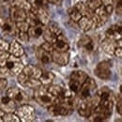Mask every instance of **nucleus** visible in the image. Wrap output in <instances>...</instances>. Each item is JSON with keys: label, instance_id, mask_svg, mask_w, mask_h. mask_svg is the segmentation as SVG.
Wrapping results in <instances>:
<instances>
[{"label": "nucleus", "instance_id": "1", "mask_svg": "<svg viewBox=\"0 0 122 122\" xmlns=\"http://www.w3.org/2000/svg\"><path fill=\"white\" fill-rule=\"evenodd\" d=\"M96 93L99 97V104L87 119L92 122L104 121L112 116L115 105V96L113 91L107 86H103L99 90L97 89Z\"/></svg>", "mask_w": 122, "mask_h": 122}, {"label": "nucleus", "instance_id": "2", "mask_svg": "<svg viewBox=\"0 0 122 122\" xmlns=\"http://www.w3.org/2000/svg\"><path fill=\"white\" fill-rule=\"evenodd\" d=\"M76 105L77 103L75 98L74 96H71L62 99H56V102L47 109L49 114L54 117L68 116L73 112L74 108H76Z\"/></svg>", "mask_w": 122, "mask_h": 122}, {"label": "nucleus", "instance_id": "3", "mask_svg": "<svg viewBox=\"0 0 122 122\" xmlns=\"http://www.w3.org/2000/svg\"><path fill=\"white\" fill-rule=\"evenodd\" d=\"M24 66L25 65L21 61L20 57H16L14 56L10 55L5 65L0 68V71L2 74H5V75L17 76L20 72H22Z\"/></svg>", "mask_w": 122, "mask_h": 122}, {"label": "nucleus", "instance_id": "4", "mask_svg": "<svg viewBox=\"0 0 122 122\" xmlns=\"http://www.w3.org/2000/svg\"><path fill=\"white\" fill-rule=\"evenodd\" d=\"M98 104H99V97H98L97 93H95L92 97L85 100V101H81L77 103L76 108L78 110V114L81 117L87 118L95 111Z\"/></svg>", "mask_w": 122, "mask_h": 122}, {"label": "nucleus", "instance_id": "5", "mask_svg": "<svg viewBox=\"0 0 122 122\" xmlns=\"http://www.w3.org/2000/svg\"><path fill=\"white\" fill-rule=\"evenodd\" d=\"M96 91H97V83L95 82L94 79L87 77L86 82L82 85L81 88L74 96L76 103H78L81 101H85V100L92 97L96 93Z\"/></svg>", "mask_w": 122, "mask_h": 122}, {"label": "nucleus", "instance_id": "6", "mask_svg": "<svg viewBox=\"0 0 122 122\" xmlns=\"http://www.w3.org/2000/svg\"><path fill=\"white\" fill-rule=\"evenodd\" d=\"M34 98L36 102L41 106L48 108L51 106L56 100V98L48 90L46 86H41L40 87L36 88L34 92Z\"/></svg>", "mask_w": 122, "mask_h": 122}, {"label": "nucleus", "instance_id": "7", "mask_svg": "<svg viewBox=\"0 0 122 122\" xmlns=\"http://www.w3.org/2000/svg\"><path fill=\"white\" fill-rule=\"evenodd\" d=\"M88 75L83 71H73L70 76V81H69V90L71 92L74 96L79 89L81 88L82 85L86 82Z\"/></svg>", "mask_w": 122, "mask_h": 122}, {"label": "nucleus", "instance_id": "8", "mask_svg": "<svg viewBox=\"0 0 122 122\" xmlns=\"http://www.w3.org/2000/svg\"><path fill=\"white\" fill-rule=\"evenodd\" d=\"M15 114L20 118V121L31 122L36 119V112L34 107L27 103H23L16 108Z\"/></svg>", "mask_w": 122, "mask_h": 122}, {"label": "nucleus", "instance_id": "9", "mask_svg": "<svg viewBox=\"0 0 122 122\" xmlns=\"http://www.w3.org/2000/svg\"><path fill=\"white\" fill-rule=\"evenodd\" d=\"M111 67L112 65L109 61H102L98 63V65L94 69V73L101 80H104V81L109 80L112 76Z\"/></svg>", "mask_w": 122, "mask_h": 122}, {"label": "nucleus", "instance_id": "10", "mask_svg": "<svg viewBox=\"0 0 122 122\" xmlns=\"http://www.w3.org/2000/svg\"><path fill=\"white\" fill-rule=\"evenodd\" d=\"M6 96H8L10 99H11L12 101H14L16 103H26L28 101V96L26 95V93L18 88V87H10L7 89L6 92Z\"/></svg>", "mask_w": 122, "mask_h": 122}, {"label": "nucleus", "instance_id": "11", "mask_svg": "<svg viewBox=\"0 0 122 122\" xmlns=\"http://www.w3.org/2000/svg\"><path fill=\"white\" fill-rule=\"evenodd\" d=\"M17 81L21 86H23L25 87L32 88V89H36V88H38V87H40L41 86V84L39 79L27 76L23 72H20L17 75Z\"/></svg>", "mask_w": 122, "mask_h": 122}, {"label": "nucleus", "instance_id": "12", "mask_svg": "<svg viewBox=\"0 0 122 122\" xmlns=\"http://www.w3.org/2000/svg\"><path fill=\"white\" fill-rule=\"evenodd\" d=\"M102 49L108 55H113L114 51L117 47H122V40H117V41H114L111 39L105 38L102 42H101Z\"/></svg>", "mask_w": 122, "mask_h": 122}, {"label": "nucleus", "instance_id": "13", "mask_svg": "<svg viewBox=\"0 0 122 122\" xmlns=\"http://www.w3.org/2000/svg\"><path fill=\"white\" fill-rule=\"evenodd\" d=\"M53 47H54V50L56 51H59V52H68L69 49H70V43H69V41L68 39L66 38V36L61 33L59 34L56 39L55 41H53Z\"/></svg>", "mask_w": 122, "mask_h": 122}, {"label": "nucleus", "instance_id": "14", "mask_svg": "<svg viewBox=\"0 0 122 122\" xmlns=\"http://www.w3.org/2000/svg\"><path fill=\"white\" fill-rule=\"evenodd\" d=\"M30 10L35 14V16L37 17V19H38V21L40 22L41 25H46L50 22V16H49L47 9L38 8V7L32 6Z\"/></svg>", "mask_w": 122, "mask_h": 122}, {"label": "nucleus", "instance_id": "15", "mask_svg": "<svg viewBox=\"0 0 122 122\" xmlns=\"http://www.w3.org/2000/svg\"><path fill=\"white\" fill-rule=\"evenodd\" d=\"M27 17V11L16 7H10V19L14 22V23H18V22H24L26 20Z\"/></svg>", "mask_w": 122, "mask_h": 122}, {"label": "nucleus", "instance_id": "16", "mask_svg": "<svg viewBox=\"0 0 122 122\" xmlns=\"http://www.w3.org/2000/svg\"><path fill=\"white\" fill-rule=\"evenodd\" d=\"M52 59L53 62L59 66H67L70 61V55L68 52H59L54 50L52 52Z\"/></svg>", "mask_w": 122, "mask_h": 122}, {"label": "nucleus", "instance_id": "17", "mask_svg": "<svg viewBox=\"0 0 122 122\" xmlns=\"http://www.w3.org/2000/svg\"><path fill=\"white\" fill-rule=\"evenodd\" d=\"M78 46L80 48H82L84 51H86V53H92L95 50L94 41L92 40L91 37H89L87 35H84V36H82L79 39V41H78Z\"/></svg>", "mask_w": 122, "mask_h": 122}, {"label": "nucleus", "instance_id": "18", "mask_svg": "<svg viewBox=\"0 0 122 122\" xmlns=\"http://www.w3.org/2000/svg\"><path fill=\"white\" fill-rule=\"evenodd\" d=\"M77 25L79 28L84 32H87V31L92 30L93 28H96L95 23L89 15H83L77 22Z\"/></svg>", "mask_w": 122, "mask_h": 122}, {"label": "nucleus", "instance_id": "19", "mask_svg": "<svg viewBox=\"0 0 122 122\" xmlns=\"http://www.w3.org/2000/svg\"><path fill=\"white\" fill-rule=\"evenodd\" d=\"M0 28L8 35H15L17 29L15 26V23L12 22L10 19H5L0 17Z\"/></svg>", "mask_w": 122, "mask_h": 122}, {"label": "nucleus", "instance_id": "20", "mask_svg": "<svg viewBox=\"0 0 122 122\" xmlns=\"http://www.w3.org/2000/svg\"><path fill=\"white\" fill-rule=\"evenodd\" d=\"M105 38L117 41L122 39V28L120 24H116L113 25L110 28H108L105 31Z\"/></svg>", "mask_w": 122, "mask_h": 122}, {"label": "nucleus", "instance_id": "21", "mask_svg": "<svg viewBox=\"0 0 122 122\" xmlns=\"http://www.w3.org/2000/svg\"><path fill=\"white\" fill-rule=\"evenodd\" d=\"M17 105L14 101L10 99L8 96L0 98V109L4 113H9V112H15Z\"/></svg>", "mask_w": 122, "mask_h": 122}, {"label": "nucleus", "instance_id": "22", "mask_svg": "<svg viewBox=\"0 0 122 122\" xmlns=\"http://www.w3.org/2000/svg\"><path fill=\"white\" fill-rule=\"evenodd\" d=\"M8 52L10 53V55L14 56L16 57H20V58L25 55L24 47L17 41H13L12 42L10 43V47H9V51Z\"/></svg>", "mask_w": 122, "mask_h": 122}, {"label": "nucleus", "instance_id": "23", "mask_svg": "<svg viewBox=\"0 0 122 122\" xmlns=\"http://www.w3.org/2000/svg\"><path fill=\"white\" fill-rule=\"evenodd\" d=\"M22 72L25 73V74L27 75V76L39 79L40 76L41 75V73H42V70L40 69V68L37 67V66H34V65L29 64V65H25V66H24V69H23Z\"/></svg>", "mask_w": 122, "mask_h": 122}, {"label": "nucleus", "instance_id": "24", "mask_svg": "<svg viewBox=\"0 0 122 122\" xmlns=\"http://www.w3.org/2000/svg\"><path fill=\"white\" fill-rule=\"evenodd\" d=\"M36 56H37V58L39 59V61L41 63V64H50L51 62H53L52 59V53H49L45 50H43L41 47H39L36 51Z\"/></svg>", "mask_w": 122, "mask_h": 122}, {"label": "nucleus", "instance_id": "25", "mask_svg": "<svg viewBox=\"0 0 122 122\" xmlns=\"http://www.w3.org/2000/svg\"><path fill=\"white\" fill-rule=\"evenodd\" d=\"M44 29H45V25H37L29 26V29H28L27 32H28L29 37L38 39V38L42 37Z\"/></svg>", "mask_w": 122, "mask_h": 122}, {"label": "nucleus", "instance_id": "26", "mask_svg": "<svg viewBox=\"0 0 122 122\" xmlns=\"http://www.w3.org/2000/svg\"><path fill=\"white\" fill-rule=\"evenodd\" d=\"M54 79H55V74L52 71H42L41 75L39 78L41 84L42 86H50L53 83Z\"/></svg>", "mask_w": 122, "mask_h": 122}, {"label": "nucleus", "instance_id": "27", "mask_svg": "<svg viewBox=\"0 0 122 122\" xmlns=\"http://www.w3.org/2000/svg\"><path fill=\"white\" fill-rule=\"evenodd\" d=\"M11 7H16L26 11H29L32 8V4L29 0H12Z\"/></svg>", "mask_w": 122, "mask_h": 122}, {"label": "nucleus", "instance_id": "28", "mask_svg": "<svg viewBox=\"0 0 122 122\" xmlns=\"http://www.w3.org/2000/svg\"><path fill=\"white\" fill-rule=\"evenodd\" d=\"M68 13H69V16H70L71 20L73 21V22H75V23H77L80 20V18L83 16V14L81 13V11L78 10L74 6L71 7V8H70L68 10Z\"/></svg>", "mask_w": 122, "mask_h": 122}, {"label": "nucleus", "instance_id": "29", "mask_svg": "<svg viewBox=\"0 0 122 122\" xmlns=\"http://www.w3.org/2000/svg\"><path fill=\"white\" fill-rule=\"evenodd\" d=\"M3 122H20V118L15 114V112H9L4 113L2 115Z\"/></svg>", "mask_w": 122, "mask_h": 122}, {"label": "nucleus", "instance_id": "30", "mask_svg": "<svg viewBox=\"0 0 122 122\" xmlns=\"http://www.w3.org/2000/svg\"><path fill=\"white\" fill-rule=\"evenodd\" d=\"M86 9L89 10V11H94L95 10H97L99 7H101L102 4V1L101 0H87L86 3H85Z\"/></svg>", "mask_w": 122, "mask_h": 122}, {"label": "nucleus", "instance_id": "31", "mask_svg": "<svg viewBox=\"0 0 122 122\" xmlns=\"http://www.w3.org/2000/svg\"><path fill=\"white\" fill-rule=\"evenodd\" d=\"M46 27L51 31L53 34H55L56 36H58L59 34L62 33V30L60 29V27H59L58 25L56 24V23H50V22H49V23L46 25Z\"/></svg>", "mask_w": 122, "mask_h": 122}, {"label": "nucleus", "instance_id": "32", "mask_svg": "<svg viewBox=\"0 0 122 122\" xmlns=\"http://www.w3.org/2000/svg\"><path fill=\"white\" fill-rule=\"evenodd\" d=\"M25 21L28 23V25H29L30 26L37 25H41V24H40V22L38 21L37 17L35 16V14H34L31 10L27 11V17H26V20H25Z\"/></svg>", "mask_w": 122, "mask_h": 122}, {"label": "nucleus", "instance_id": "33", "mask_svg": "<svg viewBox=\"0 0 122 122\" xmlns=\"http://www.w3.org/2000/svg\"><path fill=\"white\" fill-rule=\"evenodd\" d=\"M15 26L16 29L18 31H24V32H27L29 29V25L26 21H24V22H18L15 23Z\"/></svg>", "mask_w": 122, "mask_h": 122}, {"label": "nucleus", "instance_id": "34", "mask_svg": "<svg viewBox=\"0 0 122 122\" xmlns=\"http://www.w3.org/2000/svg\"><path fill=\"white\" fill-rule=\"evenodd\" d=\"M16 36L18 37V39L20 40V41L27 42V41H29V35H28V32H24V31L17 30Z\"/></svg>", "mask_w": 122, "mask_h": 122}, {"label": "nucleus", "instance_id": "35", "mask_svg": "<svg viewBox=\"0 0 122 122\" xmlns=\"http://www.w3.org/2000/svg\"><path fill=\"white\" fill-rule=\"evenodd\" d=\"M49 4L50 3L48 2V0H33V5L32 6H35V7H38V8L47 9Z\"/></svg>", "mask_w": 122, "mask_h": 122}, {"label": "nucleus", "instance_id": "36", "mask_svg": "<svg viewBox=\"0 0 122 122\" xmlns=\"http://www.w3.org/2000/svg\"><path fill=\"white\" fill-rule=\"evenodd\" d=\"M116 108H117V112L119 116L122 115V95H121V89L118 93V96L117 98V105H116Z\"/></svg>", "mask_w": 122, "mask_h": 122}, {"label": "nucleus", "instance_id": "37", "mask_svg": "<svg viewBox=\"0 0 122 122\" xmlns=\"http://www.w3.org/2000/svg\"><path fill=\"white\" fill-rule=\"evenodd\" d=\"M10 56V53L6 51H0V68L5 65Z\"/></svg>", "mask_w": 122, "mask_h": 122}, {"label": "nucleus", "instance_id": "38", "mask_svg": "<svg viewBox=\"0 0 122 122\" xmlns=\"http://www.w3.org/2000/svg\"><path fill=\"white\" fill-rule=\"evenodd\" d=\"M9 47H10V42H8L6 40L4 39H0V51H9Z\"/></svg>", "mask_w": 122, "mask_h": 122}, {"label": "nucleus", "instance_id": "39", "mask_svg": "<svg viewBox=\"0 0 122 122\" xmlns=\"http://www.w3.org/2000/svg\"><path fill=\"white\" fill-rule=\"evenodd\" d=\"M41 47L43 49V50H45L47 52H49V53H52L53 51H54V47H53V44L52 43H50V42H48V41H44Z\"/></svg>", "mask_w": 122, "mask_h": 122}, {"label": "nucleus", "instance_id": "40", "mask_svg": "<svg viewBox=\"0 0 122 122\" xmlns=\"http://www.w3.org/2000/svg\"><path fill=\"white\" fill-rule=\"evenodd\" d=\"M8 87V80L6 78H0V91L6 90Z\"/></svg>", "mask_w": 122, "mask_h": 122}, {"label": "nucleus", "instance_id": "41", "mask_svg": "<svg viewBox=\"0 0 122 122\" xmlns=\"http://www.w3.org/2000/svg\"><path fill=\"white\" fill-rule=\"evenodd\" d=\"M116 10H117V14L121 15V12H122V0H117V2H116Z\"/></svg>", "mask_w": 122, "mask_h": 122}, {"label": "nucleus", "instance_id": "42", "mask_svg": "<svg viewBox=\"0 0 122 122\" xmlns=\"http://www.w3.org/2000/svg\"><path fill=\"white\" fill-rule=\"evenodd\" d=\"M113 55H115V56H117V57H121L122 56V47H117V48L115 49Z\"/></svg>", "mask_w": 122, "mask_h": 122}, {"label": "nucleus", "instance_id": "43", "mask_svg": "<svg viewBox=\"0 0 122 122\" xmlns=\"http://www.w3.org/2000/svg\"><path fill=\"white\" fill-rule=\"evenodd\" d=\"M101 1L103 6H106V5H112L115 0H101Z\"/></svg>", "mask_w": 122, "mask_h": 122}, {"label": "nucleus", "instance_id": "44", "mask_svg": "<svg viewBox=\"0 0 122 122\" xmlns=\"http://www.w3.org/2000/svg\"><path fill=\"white\" fill-rule=\"evenodd\" d=\"M61 1H62V0H48V2H49V3L55 4V5H60Z\"/></svg>", "mask_w": 122, "mask_h": 122}, {"label": "nucleus", "instance_id": "45", "mask_svg": "<svg viewBox=\"0 0 122 122\" xmlns=\"http://www.w3.org/2000/svg\"><path fill=\"white\" fill-rule=\"evenodd\" d=\"M3 114H4V112H3V111H1V109H0V116L2 117V115H3Z\"/></svg>", "mask_w": 122, "mask_h": 122}, {"label": "nucleus", "instance_id": "46", "mask_svg": "<svg viewBox=\"0 0 122 122\" xmlns=\"http://www.w3.org/2000/svg\"><path fill=\"white\" fill-rule=\"evenodd\" d=\"M0 122H3V119H2V117L0 116Z\"/></svg>", "mask_w": 122, "mask_h": 122}, {"label": "nucleus", "instance_id": "47", "mask_svg": "<svg viewBox=\"0 0 122 122\" xmlns=\"http://www.w3.org/2000/svg\"><path fill=\"white\" fill-rule=\"evenodd\" d=\"M32 1H33V0H32Z\"/></svg>", "mask_w": 122, "mask_h": 122}]
</instances>
